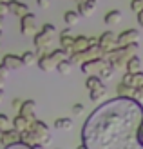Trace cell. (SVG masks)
<instances>
[{
	"instance_id": "16",
	"label": "cell",
	"mask_w": 143,
	"mask_h": 149,
	"mask_svg": "<svg viewBox=\"0 0 143 149\" xmlns=\"http://www.w3.org/2000/svg\"><path fill=\"white\" fill-rule=\"evenodd\" d=\"M85 87L89 89V91H96V89H107L103 84V80L100 77H96V74H91V77H87L85 80Z\"/></svg>"
},
{
	"instance_id": "28",
	"label": "cell",
	"mask_w": 143,
	"mask_h": 149,
	"mask_svg": "<svg viewBox=\"0 0 143 149\" xmlns=\"http://www.w3.org/2000/svg\"><path fill=\"white\" fill-rule=\"evenodd\" d=\"M11 127H13V120H9L7 115L0 113V131H7V129H11Z\"/></svg>"
},
{
	"instance_id": "42",
	"label": "cell",
	"mask_w": 143,
	"mask_h": 149,
	"mask_svg": "<svg viewBox=\"0 0 143 149\" xmlns=\"http://www.w3.org/2000/svg\"><path fill=\"white\" fill-rule=\"evenodd\" d=\"M2 26H4V18L0 17V31H2Z\"/></svg>"
},
{
	"instance_id": "9",
	"label": "cell",
	"mask_w": 143,
	"mask_h": 149,
	"mask_svg": "<svg viewBox=\"0 0 143 149\" xmlns=\"http://www.w3.org/2000/svg\"><path fill=\"white\" fill-rule=\"evenodd\" d=\"M36 64H38V68H40L42 71H46V73H51V71H55V69L58 68V62L51 56V53L40 55V56H38V62H36Z\"/></svg>"
},
{
	"instance_id": "7",
	"label": "cell",
	"mask_w": 143,
	"mask_h": 149,
	"mask_svg": "<svg viewBox=\"0 0 143 149\" xmlns=\"http://www.w3.org/2000/svg\"><path fill=\"white\" fill-rule=\"evenodd\" d=\"M53 40H55V35L46 33V31H42V29L35 35V46L38 49H49L53 46Z\"/></svg>"
},
{
	"instance_id": "13",
	"label": "cell",
	"mask_w": 143,
	"mask_h": 149,
	"mask_svg": "<svg viewBox=\"0 0 143 149\" xmlns=\"http://www.w3.org/2000/svg\"><path fill=\"white\" fill-rule=\"evenodd\" d=\"M2 64L6 65L9 71H17V69H20L22 65H24V62H22V56H17V55H6L4 58H2Z\"/></svg>"
},
{
	"instance_id": "15",
	"label": "cell",
	"mask_w": 143,
	"mask_h": 149,
	"mask_svg": "<svg viewBox=\"0 0 143 149\" xmlns=\"http://www.w3.org/2000/svg\"><path fill=\"white\" fill-rule=\"evenodd\" d=\"M89 46H91L89 36L78 35V36H74V44H73V51H71V53H82V51H85Z\"/></svg>"
},
{
	"instance_id": "29",
	"label": "cell",
	"mask_w": 143,
	"mask_h": 149,
	"mask_svg": "<svg viewBox=\"0 0 143 149\" xmlns=\"http://www.w3.org/2000/svg\"><path fill=\"white\" fill-rule=\"evenodd\" d=\"M105 93H107V89H96V91H89V98H91L93 102H100Z\"/></svg>"
},
{
	"instance_id": "4",
	"label": "cell",
	"mask_w": 143,
	"mask_h": 149,
	"mask_svg": "<svg viewBox=\"0 0 143 149\" xmlns=\"http://www.w3.org/2000/svg\"><path fill=\"white\" fill-rule=\"evenodd\" d=\"M20 31H22V35H26V36L38 33V27H36V17L33 13H29L27 17L20 18Z\"/></svg>"
},
{
	"instance_id": "39",
	"label": "cell",
	"mask_w": 143,
	"mask_h": 149,
	"mask_svg": "<svg viewBox=\"0 0 143 149\" xmlns=\"http://www.w3.org/2000/svg\"><path fill=\"white\" fill-rule=\"evenodd\" d=\"M60 35H73V29H71V27H65V29H64V31L60 33Z\"/></svg>"
},
{
	"instance_id": "5",
	"label": "cell",
	"mask_w": 143,
	"mask_h": 149,
	"mask_svg": "<svg viewBox=\"0 0 143 149\" xmlns=\"http://www.w3.org/2000/svg\"><path fill=\"white\" fill-rule=\"evenodd\" d=\"M105 65H107V60H105V58H96V60H89L85 64H82L80 68H82V71H84L85 74H89V77H91V74H96L98 77Z\"/></svg>"
},
{
	"instance_id": "34",
	"label": "cell",
	"mask_w": 143,
	"mask_h": 149,
	"mask_svg": "<svg viewBox=\"0 0 143 149\" xmlns=\"http://www.w3.org/2000/svg\"><path fill=\"white\" fill-rule=\"evenodd\" d=\"M6 149H33V146H27V144H22V142H18V144L9 146V147H6Z\"/></svg>"
},
{
	"instance_id": "36",
	"label": "cell",
	"mask_w": 143,
	"mask_h": 149,
	"mask_svg": "<svg viewBox=\"0 0 143 149\" xmlns=\"http://www.w3.org/2000/svg\"><path fill=\"white\" fill-rule=\"evenodd\" d=\"M134 100H143V86L134 91Z\"/></svg>"
},
{
	"instance_id": "46",
	"label": "cell",
	"mask_w": 143,
	"mask_h": 149,
	"mask_svg": "<svg viewBox=\"0 0 143 149\" xmlns=\"http://www.w3.org/2000/svg\"><path fill=\"white\" fill-rule=\"evenodd\" d=\"M138 18H143V11H141V13H138Z\"/></svg>"
},
{
	"instance_id": "18",
	"label": "cell",
	"mask_w": 143,
	"mask_h": 149,
	"mask_svg": "<svg viewBox=\"0 0 143 149\" xmlns=\"http://www.w3.org/2000/svg\"><path fill=\"white\" fill-rule=\"evenodd\" d=\"M29 122L27 118H24V116H20V115H17L13 118V129H17L18 133H24V131H27L29 129Z\"/></svg>"
},
{
	"instance_id": "30",
	"label": "cell",
	"mask_w": 143,
	"mask_h": 149,
	"mask_svg": "<svg viewBox=\"0 0 143 149\" xmlns=\"http://www.w3.org/2000/svg\"><path fill=\"white\" fill-rule=\"evenodd\" d=\"M131 11L134 13H141L143 11V0H131Z\"/></svg>"
},
{
	"instance_id": "25",
	"label": "cell",
	"mask_w": 143,
	"mask_h": 149,
	"mask_svg": "<svg viewBox=\"0 0 143 149\" xmlns=\"http://www.w3.org/2000/svg\"><path fill=\"white\" fill-rule=\"evenodd\" d=\"M22 62H24V65H31L38 62V56L35 51H26V53H22Z\"/></svg>"
},
{
	"instance_id": "24",
	"label": "cell",
	"mask_w": 143,
	"mask_h": 149,
	"mask_svg": "<svg viewBox=\"0 0 143 149\" xmlns=\"http://www.w3.org/2000/svg\"><path fill=\"white\" fill-rule=\"evenodd\" d=\"M51 56H53V58H55V60L60 64V62H64V60H69L71 53H69V51H65L64 47H60V49H55V51H51Z\"/></svg>"
},
{
	"instance_id": "23",
	"label": "cell",
	"mask_w": 143,
	"mask_h": 149,
	"mask_svg": "<svg viewBox=\"0 0 143 149\" xmlns=\"http://www.w3.org/2000/svg\"><path fill=\"white\" fill-rule=\"evenodd\" d=\"M73 44H74V36L73 35H60V47H64L65 51H73Z\"/></svg>"
},
{
	"instance_id": "11",
	"label": "cell",
	"mask_w": 143,
	"mask_h": 149,
	"mask_svg": "<svg viewBox=\"0 0 143 149\" xmlns=\"http://www.w3.org/2000/svg\"><path fill=\"white\" fill-rule=\"evenodd\" d=\"M35 100H24V104H22V107L18 109V115L20 116H24V118H27L29 122H33V120H36V116H35Z\"/></svg>"
},
{
	"instance_id": "10",
	"label": "cell",
	"mask_w": 143,
	"mask_h": 149,
	"mask_svg": "<svg viewBox=\"0 0 143 149\" xmlns=\"http://www.w3.org/2000/svg\"><path fill=\"white\" fill-rule=\"evenodd\" d=\"M122 82L125 86H129L132 89H138L143 86V71H138V73H125Z\"/></svg>"
},
{
	"instance_id": "20",
	"label": "cell",
	"mask_w": 143,
	"mask_h": 149,
	"mask_svg": "<svg viewBox=\"0 0 143 149\" xmlns=\"http://www.w3.org/2000/svg\"><path fill=\"white\" fill-rule=\"evenodd\" d=\"M125 69H127V73H138V71H141V60L138 58V55L127 60Z\"/></svg>"
},
{
	"instance_id": "2",
	"label": "cell",
	"mask_w": 143,
	"mask_h": 149,
	"mask_svg": "<svg viewBox=\"0 0 143 149\" xmlns=\"http://www.w3.org/2000/svg\"><path fill=\"white\" fill-rule=\"evenodd\" d=\"M29 129L31 131H35L36 135L40 136V140H42V146H47V144H51V131H49V125L46 124V122H42V120H38V118H36V120H33L31 124H29Z\"/></svg>"
},
{
	"instance_id": "14",
	"label": "cell",
	"mask_w": 143,
	"mask_h": 149,
	"mask_svg": "<svg viewBox=\"0 0 143 149\" xmlns=\"http://www.w3.org/2000/svg\"><path fill=\"white\" fill-rule=\"evenodd\" d=\"M94 9H96V0H82V2H78L76 11L80 13V17H91Z\"/></svg>"
},
{
	"instance_id": "49",
	"label": "cell",
	"mask_w": 143,
	"mask_h": 149,
	"mask_svg": "<svg viewBox=\"0 0 143 149\" xmlns=\"http://www.w3.org/2000/svg\"><path fill=\"white\" fill-rule=\"evenodd\" d=\"M0 2H7V0H0Z\"/></svg>"
},
{
	"instance_id": "27",
	"label": "cell",
	"mask_w": 143,
	"mask_h": 149,
	"mask_svg": "<svg viewBox=\"0 0 143 149\" xmlns=\"http://www.w3.org/2000/svg\"><path fill=\"white\" fill-rule=\"evenodd\" d=\"M56 69H58L60 74H71V73H73V64H71L69 60H64V62L58 64Z\"/></svg>"
},
{
	"instance_id": "8",
	"label": "cell",
	"mask_w": 143,
	"mask_h": 149,
	"mask_svg": "<svg viewBox=\"0 0 143 149\" xmlns=\"http://www.w3.org/2000/svg\"><path fill=\"white\" fill-rule=\"evenodd\" d=\"M138 38H140L138 29H125L118 35V46H129V44L138 42Z\"/></svg>"
},
{
	"instance_id": "38",
	"label": "cell",
	"mask_w": 143,
	"mask_h": 149,
	"mask_svg": "<svg viewBox=\"0 0 143 149\" xmlns=\"http://www.w3.org/2000/svg\"><path fill=\"white\" fill-rule=\"evenodd\" d=\"M22 104H24V100H20V98H15V100H13V107L20 109V107H22Z\"/></svg>"
},
{
	"instance_id": "41",
	"label": "cell",
	"mask_w": 143,
	"mask_h": 149,
	"mask_svg": "<svg viewBox=\"0 0 143 149\" xmlns=\"http://www.w3.org/2000/svg\"><path fill=\"white\" fill-rule=\"evenodd\" d=\"M4 100V89H0V102Z\"/></svg>"
},
{
	"instance_id": "40",
	"label": "cell",
	"mask_w": 143,
	"mask_h": 149,
	"mask_svg": "<svg viewBox=\"0 0 143 149\" xmlns=\"http://www.w3.org/2000/svg\"><path fill=\"white\" fill-rule=\"evenodd\" d=\"M138 135H143V118H141V124H140V127H138Z\"/></svg>"
},
{
	"instance_id": "33",
	"label": "cell",
	"mask_w": 143,
	"mask_h": 149,
	"mask_svg": "<svg viewBox=\"0 0 143 149\" xmlns=\"http://www.w3.org/2000/svg\"><path fill=\"white\" fill-rule=\"evenodd\" d=\"M42 31H46V33H51V35H56V27L53 26V24H44Z\"/></svg>"
},
{
	"instance_id": "43",
	"label": "cell",
	"mask_w": 143,
	"mask_h": 149,
	"mask_svg": "<svg viewBox=\"0 0 143 149\" xmlns=\"http://www.w3.org/2000/svg\"><path fill=\"white\" fill-rule=\"evenodd\" d=\"M76 149H87V146H85V144H82V146H78Z\"/></svg>"
},
{
	"instance_id": "37",
	"label": "cell",
	"mask_w": 143,
	"mask_h": 149,
	"mask_svg": "<svg viewBox=\"0 0 143 149\" xmlns=\"http://www.w3.org/2000/svg\"><path fill=\"white\" fill-rule=\"evenodd\" d=\"M36 4H38L42 9H46V7H49V6H51V0H36Z\"/></svg>"
},
{
	"instance_id": "3",
	"label": "cell",
	"mask_w": 143,
	"mask_h": 149,
	"mask_svg": "<svg viewBox=\"0 0 143 149\" xmlns=\"http://www.w3.org/2000/svg\"><path fill=\"white\" fill-rule=\"evenodd\" d=\"M98 46H100L103 49V53L107 55V53H111V51H114L118 47V36L112 31H103L100 36H98Z\"/></svg>"
},
{
	"instance_id": "47",
	"label": "cell",
	"mask_w": 143,
	"mask_h": 149,
	"mask_svg": "<svg viewBox=\"0 0 143 149\" xmlns=\"http://www.w3.org/2000/svg\"><path fill=\"white\" fill-rule=\"evenodd\" d=\"M2 133H4V131H0V142H2Z\"/></svg>"
},
{
	"instance_id": "44",
	"label": "cell",
	"mask_w": 143,
	"mask_h": 149,
	"mask_svg": "<svg viewBox=\"0 0 143 149\" xmlns=\"http://www.w3.org/2000/svg\"><path fill=\"white\" fill-rule=\"evenodd\" d=\"M138 24H140V26L143 27V18H138Z\"/></svg>"
},
{
	"instance_id": "12",
	"label": "cell",
	"mask_w": 143,
	"mask_h": 149,
	"mask_svg": "<svg viewBox=\"0 0 143 149\" xmlns=\"http://www.w3.org/2000/svg\"><path fill=\"white\" fill-rule=\"evenodd\" d=\"M20 142V133L17 131V129H7V131H4L2 133V144L4 147H9V146H15V144H18Z\"/></svg>"
},
{
	"instance_id": "1",
	"label": "cell",
	"mask_w": 143,
	"mask_h": 149,
	"mask_svg": "<svg viewBox=\"0 0 143 149\" xmlns=\"http://www.w3.org/2000/svg\"><path fill=\"white\" fill-rule=\"evenodd\" d=\"M138 47H140L138 42L129 44V46H118L114 51H111V53L105 55V60H107V62L112 65V68L118 71V69L125 68V64H127V60H129V58L136 56Z\"/></svg>"
},
{
	"instance_id": "22",
	"label": "cell",
	"mask_w": 143,
	"mask_h": 149,
	"mask_svg": "<svg viewBox=\"0 0 143 149\" xmlns=\"http://www.w3.org/2000/svg\"><path fill=\"white\" fill-rule=\"evenodd\" d=\"M64 20H65L67 27H73V26H76L78 22H80V13L78 11H65Z\"/></svg>"
},
{
	"instance_id": "35",
	"label": "cell",
	"mask_w": 143,
	"mask_h": 149,
	"mask_svg": "<svg viewBox=\"0 0 143 149\" xmlns=\"http://www.w3.org/2000/svg\"><path fill=\"white\" fill-rule=\"evenodd\" d=\"M7 74H9V69H7L4 64H0V78H4V80H6V78H7Z\"/></svg>"
},
{
	"instance_id": "6",
	"label": "cell",
	"mask_w": 143,
	"mask_h": 149,
	"mask_svg": "<svg viewBox=\"0 0 143 149\" xmlns=\"http://www.w3.org/2000/svg\"><path fill=\"white\" fill-rule=\"evenodd\" d=\"M7 6H9V13L15 15V17H18V18H24L31 13L29 7L24 2H20V0H7Z\"/></svg>"
},
{
	"instance_id": "45",
	"label": "cell",
	"mask_w": 143,
	"mask_h": 149,
	"mask_svg": "<svg viewBox=\"0 0 143 149\" xmlns=\"http://www.w3.org/2000/svg\"><path fill=\"white\" fill-rule=\"evenodd\" d=\"M4 87V78H0V89Z\"/></svg>"
},
{
	"instance_id": "31",
	"label": "cell",
	"mask_w": 143,
	"mask_h": 149,
	"mask_svg": "<svg viewBox=\"0 0 143 149\" xmlns=\"http://www.w3.org/2000/svg\"><path fill=\"white\" fill-rule=\"evenodd\" d=\"M84 111H85L84 104H74V106L71 107V113H73V116H80V115H84Z\"/></svg>"
},
{
	"instance_id": "26",
	"label": "cell",
	"mask_w": 143,
	"mask_h": 149,
	"mask_svg": "<svg viewBox=\"0 0 143 149\" xmlns=\"http://www.w3.org/2000/svg\"><path fill=\"white\" fill-rule=\"evenodd\" d=\"M114 73H116V69L112 68V65L107 62V65H105V68L100 71V74H98V77H100L102 80H111L112 77H114Z\"/></svg>"
},
{
	"instance_id": "48",
	"label": "cell",
	"mask_w": 143,
	"mask_h": 149,
	"mask_svg": "<svg viewBox=\"0 0 143 149\" xmlns=\"http://www.w3.org/2000/svg\"><path fill=\"white\" fill-rule=\"evenodd\" d=\"M0 40H2V31H0Z\"/></svg>"
},
{
	"instance_id": "17",
	"label": "cell",
	"mask_w": 143,
	"mask_h": 149,
	"mask_svg": "<svg viewBox=\"0 0 143 149\" xmlns=\"http://www.w3.org/2000/svg\"><path fill=\"white\" fill-rule=\"evenodd\" d=\"M122 11L120 9H111L109 13H105V17H103V22L107 26H114V24H120L122 22Z\"/></svg>"
},
{
	"instance_id": "32",
	"label": "cell",
	"mask_w": 143,
	"mask_h": 149,
	"mask_svg": "<svg viewBox=\"0 0 143 149\" xmlns=\"http://www.w3.org/2000/svg\"><path fill=\"white\" fill-rule=\"evenodd\" d=\"M9 13V6H7V2H0V17H6V15Z\"/></svg>"
},
{
	"instance_id": "21",
	"label": "cell",
	"mask_w": 143,
	"mask_h": 149,
	"mask_svg": "<svg viewBox=\"0 0 143 149\" xmlns=\"http://www.w3.org/2000/svg\"><path fill=\"white\" fill-rule=\"evenodd\" d=\"M134 91H136V89H132V87H129V86H125L123 82H120L118 87H116V93L122 96V98H134Z\"/></svg>"
},
{
	"instance_id": "19",
	"label": "cell",
	"mask_w": 143,
	"mask_h": 149,
	"mask_svg": "<svg viewBox=\"0 0 143 149\" xmlns=\"http://www.w3.org/2000/svg\"><path fill=\"white\" fill-rule=\"evenodd\" d=\"M53 125H55V129H64V131H69V129H73L74 122H73V118H69V116H62V118H56Z\"/></svg>"
},
{
	"instance_id": "50",
	"label": "cell",
	"mask_w": 143,
	"mask_h": 149,
	"mask_svg": "<svg viewBox=\"0 0 143 149\" xmlns=\"http://www.w3.org/2000/svg\"><path fill=\"white\" fill-rule=\"evenodd\" d=\"M76 2H82V0H76Z\"/></svg>"
}]
</instances>
